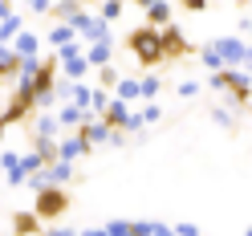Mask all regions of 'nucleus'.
<instances>
[{
  "instance_id": "obj_5",
  "label": "nucleus",
  "mask_w": 252,
  "mask_h": 236,
  "mask_svg": "<svg viewBox=\"0 0 252 236\" xmlns=\"http://www.w3.org/2000/svg\"><path fill=\"white\" fill-rule=\"evenodd\" d=\"M82 122H86V110H77V106H61V114H57V127L82 131Z\"/></svg>"
},
{
  "instance_id": "obj_2",
  "label": "nucleus",
  "mask_w": 252,
  "mask_h": 236,
  "mask_svg": "<svg viewBox=\"0 0 252 236\" xmlns=\"http://www.w3.org/2000/svg\"><path fill=\"white\" fill-rule=\"evenodd\" d=\"M61 212H65V192H57V187L37 192V208H33L37 220H53V216H61Z\"/></svg>"
},
{
  "instance_id": "obj_7",
  "label": "nucleus",
  "mask_w": 252,
  "mask_h": 236,
  "mask_svg": "<svg viewBox=\"0 0 252 236\" xmlns=\"http://www.w3.org/2000/svg\"><path fill=\"white\" fill-rule=\"evenodd\" d=\"M86 66H110V41H98V45H90V53H86Z\"/></svg>"
},
{
  "instance_id": "obj_1",
  "label": "nucleus",
  "mask_w": 252,
  "mask_h": 236,
  "mask_svg": "<svg viewBox=\"0 0 252 236\" xmlns=\"http://www.w3.org/2000/svg\"><path fill=\"white\" fill-rule=\"evenodd\" d=\"M130 49L147 61V66H155V61L163 57V45H159V29H138V33H130Z\"/></svg>"
},
{
  "instance_id": "obj_16",
  "label": "nucleus",
  "mask_w": 252,
  "mask_h": 236,
  "mask_svg": "<svg viewBox=\"0 0 252 236\" xmlns=\"http://www.w3.org/2000/svg\"><path fill=\"white\" fill-rule=\"evenodd\" d=\"M102 86H118V73H114V69H110V66L102 69Z\"/></svg>"
},
{
  "instance_id": "obj_18",
  "label": "nucleus",
  "mask_w": 252,
  "mask_h": 236,
  "mask_svg": "<svg viewBox=\"0 0 252 236\" xmlns=\"http://www.w3.org/2000/svg\"><path fill=\"white\" fill-rule=\"evenodd\" d=\"M12 17V4H0V21H8Z\"/></svg>"
},
{
  "instance_id": "obj_9",
  "label": "nucleus",
  "mask_w": 252,
  "mask_h": 236,
  "mask_svg": "<svg viewBox=\"0 0 252 236\" xmlns=\"http://www.w3.org/2000/svg\"><path fill=\"white\" fill-rule=\"evenodd\" d=\"M17 33H21V17H17V12H12L8 21H0V45H4V41H12Z\"/></svg>"
},
{
  "instance_id": "obj_8",
  "label": "nucleus",
  "mask_w": 252,
  "mask_h": 236,
  "mask_svg": "<svg viewBox=\"0 0 252 236\" xmlns=\"http://www.w3.org/2000/svg\"><path fill=\"white\" fill-rule=\"evenodd\" d=\"M53 135H57V118L41 114V118H37V127H33V138H49V143H53Z\"/></svg>"
},
{
  "instance_id": "obj_3",
  "label": "nucleus",
  "mask_w": 252,
  "mask_h": 236,
  "mask_svg": "<svg viewBox=\"0 0 252 236\" xmlns=\"http://www.w3.org/2000/svg\"><path fill=\"white\" fill-rule=\"evenodd\" d=\"M90 147H86V138L82 135H73V138H61L57 143V163H73L77 155H86Z\"/></svg>"
},
{
  "instance_id": "obj_14",
  "label": "nucleus",
  "mask_w": 252,
  "mask_h": 236,
  "mask_svg": "<svg viewBox=\"0 0 252 236\" xmlns=\"http://www.w3.org/2000/svg\"><path fill=\"white\" fill-rule=\"evenodd\" d=\"M147 17H151V21H167V4H151Z\"/></svg>"
},
{
  "instance_id": "obj_10",
  "label": "nucleus",
  "mask_w": 252,
  "mask_h": 236,
  "mask_svg": "<svg viewBox=\"0 0 252 236\" xmlns=\"http://www.w3.org/2000/svg\"><path fill=\"white\" fill-rule=\"evenodd\" d=\"M138 98V82H134V77H122V82H118V102H134Z\"/></svg>"
},
{
  "instance_id": "obj_13",
  "label": "nucleus",
  "mask_w": 252,
  "mask_h": 236,
  "mask_svg": "<svg viewBox=\"0 0 252 236\" xmlns=\"http://www.w3.org/2000/svg\"><path fill=\"white\" fill-rule=\"evenodd\" d=\"M114 17H122V8H118V4H102V25L114 21Z\"/></svg>"
},
{
  "instance_id": "obj_11",
  "label": "nucleus",
  "mask_w": 252,
  "mask_h": 236,
  "mask_svg": "<svg viewBox=\"0 0 252 236\" xmlns=\"http://www.w3.org/2000/svg\"><path fill=\"white\" fill-rule=\"evenodd\" d=\"M49 41L57 45V49H65V45H73V29H69V25H57L53 33H49Z\"/></svg>"
},
{
  "instance_id": "obj_4",
  "label": "nucleus",
  "mask_w": 252,
  "mask_h": 236,
  "mask_svg": "<svg viewBox=\"0 0 252 236\" xmlns=\"http://www.w3.org/2000/svg\"><path fill=\"white\" fill-rule=\"evenodd\" d=\"M82 138H86V147H94V143H110V127L98 118V122H86L82 127Z\"/></svg>"
},
{
  "instance_id": "obj_6",
  "label": "nucleus",
  "mask_w": 252,
  "mask_h": 236,
  "mask_svg": "<svg viewBox=\"0 0 252 236\" xmlns=\"http://www.w3.org/2000/svg\"><path fill=\"white\" fill-rule=\"evenodd\" d=\"M0 167H4V175H8L12 183H25V171H21V155L4 151V155H0Z\"/></svg>"
},
{
  "instance_id": "obj_17",
  "label": "nucleus",
  "mask_w": 252,
  "mask_h": 236,
  "mask_svg": "<svg viewBox=\"0 0 252 236\" xmlns=\"http://www.w3.org/2000/svg\"><path fill=\"white\" fill-rule=\"evenodd\" d=\"M41 236H73L69 228H49V232H41Z\"/></svg>"
},
{
  "instance_id": "obj_15",
  "label": "nucleus",
  "mask_w": 252,
  "mask_h": 236,
  "mask_svg": "<svg viewBox=\"0 0 252 236\" xmlns=\"http://www.w3.org/2000/svg\"><path fill=\"white\" fill-rule=\"evenodd\" d=\"M179 94H183V98H195V94H199V82H183Z\"/></svg>"
},
{
  "instance_id": "obj_12",
  "label": "nucleus",
  "mask_w": 252,
  "mask_h": 236,
  "mask_svg": "<svg viewBox=\"0 0 252 236\" xmlns=\"http://www.w3.org/2000/svg\"><path fill=\"white\" fill-rule=\"evenodd\" d=\"M37 224H41V220H37L33 212H21V216H17V232H21V236H29V232H37Z\"/></svg>"
}]
</instances>
